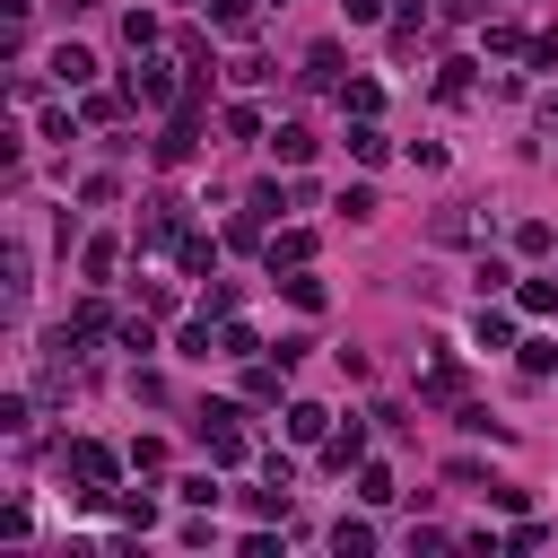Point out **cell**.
Returning a JSON list of instances; mask_svg holds the SVG:
<instances>
[{"mask_svg":"<svg viewBox=\"0 0 558 558\" xmlns=\"http://www.w3.org/2000/svg\"><path fill=\"white\" fill-rule=\"evenodd\" d=\"M305 87H340V44H314L305 52Z\"/></svg>","mask_w":558,"mask_h":558,"instance_id":"obj_20","label":"cell"},{"mask_svg":"<svg viewBox=\"0 0 558 558\" xmlns=\"http://www.w3.org/2000/svg\"><path fill=\"white\" fill-rule=\"evenodd\" d=\"M558 366V340H523V375H549Z\"/></svg>","mask_w":558,"mask_h":558,"instance_id":"obj_38","label":"cell"},{"mask_svg":"<svg viewBox=\"0 0 558 558\" xmlns=\"http://www.w3.org/2000/svg\"><path fill=\"white\" fill-rule=\"evenodd\" d=\"M288 436H296V445H323V436H331V410H323V401H288Z\"/></svg>","mask_w":558,"mask_h":558,"instance_id":"obj_9","label":"cell"},{"mask_svg":"<svg viewBox=\"0 0 558 558\" xmlns=\"http://www.w3.org/2000/svg\"><path fill=\"white\" fill-rule=\"evenodd\" d=\"M253 17H262V0H209V26L218 35H253Z\"/></svg>","mask_w":558,"mask_h":558,"instance_id":"obj_16","label":"cell"},{"mask_svg":"<svg viewBox=\"0 0 558 558\" xmlns=\"http://www.w3.org/2000/svg\"><path fill=\"white\" fill-rule=\"evenodd\" d=\"M52 78H61V87H87V78H96V52H87V44H61V52H52Z\"/></svg>","mask_w":558,"mask_h":558,"instance_id":"obj_11","label":"cell"},{"mask_svg":"<svg viewBox=\"0 0 558 558\" xmlns=\"http://www.w3.org/2000/svg\"><path fill=\"white\" fill-rule=\"evenodd\" d=\"M270 157H279V166H305V157H314V131H305V122H279V131H270Z\"/></svg>","mask_w":558,"mask_h":558,"instance_id":"obj_12","label":"cell"},{"mask_svg":"<svg viewBox=\"0 0 558 558\" xmlns=\"http://www.w3.org/2000/svg\"><path fill=\"white\" fill-rule=\"evenodd\" d=\"M471 70H480V61H445V70H436V96H445V105H471Z\"/></svg>","mask_w":558,"mask_h":558,"instance_id":"obj_21","label":"cell"},{"mask_svg":"<svg viewBox=\"0 0 558 558\" xmlns=\"http://www.w3.org/2000/svg\"><path fill=\"white\" fill-rule=\"evenodd\" d=\"M340 9H349V26H375L384 17V0H340Z\"/></svg>","mask_w":558,"mask_h":558,"instance_id":"obj_40","label":"cell"},{"mask_svg":"<svg viewBox=\"0 0 558 558\" xmlns=\"http://www.w3.org/2000/svg\"><path fill=\"white\" fill-rule=\"evenodd\" d=\"M174 262H183L192 279H209V270H218V235H192V227H183V244H174Z\"/></svg>","mask_w":558,"mask_h":558,"instance_id":"obj_13","label":"cell"},{"mask_svg":"<svg viewBox=\"0 0 558 558\" xmlns=\"http://www.w3.org/2000/svg\"><path fill=\"white\" fill-rule=\"evenodd\" d=\"M26 288H35V262L26 244H9V314H26Z\"/></svg>","mask_w":558,"mask_h":558,"instance_id":"obj_22","label":"cell"},{"mask_svg":"<svg viewBox=\"0 0 558 558\" xmlns=\"http://www.w3.org/2000/svg\"><path fill=\"white\" fill-rule=\"evenodd\" d=\"M279 392H288V357H270V366H262V357H244V401H253V410H270Z\"/></svg>","mask_w":558,"mask_h":558,"instance_id":"obj_5","label":"cell"},{"mask_svg":"<svg viewBox=\"0 0 558 558\" xmlns=\"http://www.w3.org/2000/svg\"><path fill=\"white\" fill-rule=\"evenodd\" d=\"M122 44H131V52H148V44H157V17H148V9H131V17H122Z\"/></svg>","mask_w":558,"mask_h":558,"instance_id":"obj_29","label":"cell"},{"mask_svg":"<svg viewBox=\"0 0 558 558\" xmlns=\"http://www.w3.org/2000/svg\"><path fill=\"white\" fill-rule=\"evenodd\" d=\"M357 497H366V506H392L401 488H392V471H384V462H357Z\"/></svg>","mask_w":558,"mask_h":558,"instance_id":"obj_23","label":"cell"},{"mask_svg":"<svg viewBox=\"0 0 558 558\" xmlns=\"http://www.w3.org/2000/svg\"><path fill=\"white\" fill-rule=\"evenodd\" d=\"M253 349H262V340H253L244 323H218V357H253Z\"/></svg>","mask_w":558,"mask_h":558,"instance_id":"obj_35","label":"cell"},{"mask_svg":"<svg viewBox=\"0 0 558 558\" xmlns=\"http://www.w3.org/2000/svg\"><path fill=\"white\" fill-rule=\"evenodd\" d=\"M506 279H514V270H506V262H497V253H480V270H471V288H480V296H497V288H506Z\"/></svg>","mask_w":558,"mask_h":558,"instance_id":"obj_33","label":"cell"},{"mask_svg":"<svg viewBox=\"0 0 558 558\" xmlns=\"http://www.w3.org/2000/svg\"><path fill=\"white\" fill-rule=\"evenodd\" d=\"M262 253H270V270H305V262H314V235H305V227H288V235H270Z\"/></svg>","mask_w":558,"mask_h":558,"instance_id":"obj_8","label":"cell"},{"mask_svg":"<svg viewBox=\"0 0 558 558\" xmlns=\"http://www.w3.org/2000/svg\"><path fill=\"white\" fill-rule=\"evenodd\" d=\"M113 192H122L113 174H87V183H78V201H87V209H113Z\"/></svg>","mask_w":558,"mask_h":558,"instance_id":"obj_36","label":"cell"},{"mask_svg":"<svg viewBox=\"0 0 558 558\" xmlns=\"http://www.w3.org/2000/svg\"><path fill=\"white\" fill-rule=\"evenodd\" d=\"M375 209H384V201H375L366 183H349V192H340V218H375Z\"/></svg>","mask_w":558,"mask_h":558,"instance_id":"obj_37","label":"cell"},{"mask_svg":"<svg viewBox=\"0 0 558 558\" xmlns=\"http://www.w3.org/2000/svg\"><path fill=\"white\" fill-rule=\"evenodd\" d=\"M384 148H392V140H384V131L357 113V122H349V157H357V166H384Z\"/></svg>","mask_w":558,"mask_h":558,"instance_id":"obj_17","label":"cell"},{"mask_svg":"<svg viewBox=\"0 0 558 558\" xmlns=\"http://www.w3.org/2000/svg\"><path fill=\"white\" fill-rule=\"evenodd\" d=\"M427 235H436V244H471V218H462V209H436V227H427Z\"/></svg>","mask_w":558,"mask_h":558,"instance_id":"obj_32","label":"cell"},{"mask_svg":"<svg viewBox=\"0 0 558 558\" xmlns=\"http://www.w3.org/2000/svg\"><path fill=\"white\" fill-rule=\"evenodd\" d=\"M418 401H462V366H453V357H436V366L418 375Z\"/></svg>","mask_w":558,"mask_h":558,"instance_id":"obj_14","label":"cell"},{"mask_svg":"<svg viewBox=\"0 0 558 558\" xmlns=\"http://www.w3.org/2000/svg\"><path fill=\"white\" fill-rule=\"evenodd\" d=\"M488 52H497V61H514V52H532V35H523L514 17H488Z\"/></svg>","mask_w":558,"mask_h":558,"instance_id":"obj_19","label":"cell"},{"mask_svg":"<svg viewBox=\"0 0 558 558\" xmlns=\"http://www.w3.org/2000/svg\"><path fill=\"white\" fill-rule=\"evenodd\" d=\"M61 471H70V480H78V497L96 506V497L113 488V471H122V462H113V445H96V436H78V445L61 453Z\"/></svg>","mask_w":558,"mask_h":558,"instance_id":"obj_1","label":"cell"},{"mask_svg":"<svg viewBox=\"0 0 558 558\" xmlns=\"http://www.w3.org/2000/svg\"><path fill=\"white\" fill-rule=\"evenodd\" d=\"M279 288H288V305H296V314H323V279H305V270H296V279H279Z\"/></svg>","mask_w":558,"mask_h":558,"instance_id":"obj_28","label":"cell"},{"mask_svg":"<svg viewBox=\"0 0 558 558\" xmlns=\"http://www.w3.org/2000/svg\"><path fill=\"white\" fill-rule=\"evenodd\" d=\"M227 140H270V131H262V113H253V105H227Z\"/></svg>","mask_w":558,"mask_h":558,"instance_id":"obj_31","label":"cell"},{"mask_svg":"<svg viewBox=\"0 0 558 558\" xmlns=\"http://www.w3.org/2000/svg\"><path fill=\"white\" fill-rule=\"evenodd\" d=\"M122 105H131V96H105V87H87V105H78V113H87V122H122Z\"/></svg>","mask_w":558,"mask_h":558,"instance_id":"obj_30","label":"cell"},{"mask_svg":"<svg viewBox=\"0 0 558 558\" xmlns=\"http://www.w3.org/2000/svg\"><path fill=\"white\" fill-rule=\"evenodd\" d=\"M174 497H183V506H218V488H209V471H192V480H174Z\"/></svg>","mask_w":558,"mask_h":558,"instance_id":"obj_39","label":"cell"},{"mask_svg":"<svg viewBox=\"0 0 558 558\" xmlns=\"http://www.w3.org/2000/svg\"><path fill=\"white\" fill-rule=\"evenodd\" d=\"M514 305H523V314H558V279H523Z\"/></svg>","mask_w":558,"mask_h":558,"instance_id":"obj_25","label":"cell"},{"mask_svg":"<svg viewBox=\"0 0 558 558\" xmlns=\"http://www.w3.org/2000/svg\"><path fill=\"white\" fill-rule=\"evenodd\" d=\"M340 105H349V113H366V122H375V105H384V87H375V78H349V87H340Z\"/></svg>","mask_w":558,"mask_h":558,"instance_id":"obj_26","label":"cell"},{"mask_svg":"<svg viewBox=\"0 0 558 558\" xmlns=\"http://www.w3.org/2000/svg\"><path fill=\"white\" fill-rule=\"evenodd\" d=\"M331 549H340V558H366V549H375V523H366V514H340V523H331Z\"/></svg>","mask_w":558,"mask_h":558,"instance_id":"obj_15","label":"cell"},{"mask_svg":"<svg viewBox=\"0 0 558 558\" xmlns=\"http://www.w3.org/2000/svg\"><path fill=\"white\" fill-rule=\"evenodd\" d=\"M201 445H209V462H244V410L235 401H201Z\"/></svg>","mask_w":558,"mask_h":558,"instance_id":"obj_2","label":"cell"},{"mask_svg":"<svg viewBox=\"0 0 558 558\" xmlns=\"http://www.w3.org/2000/svg\"><path fill=\"white\" fill-rule=\"evenodd\" d=\"M471 340H480V349H514V314H506L497 296H480V323H471Z\"/></svg>","mask_w":558,"mask_h":558,"instance_id":"obj_7","label":"cell"},{"mask_svg":"<svg viewBox=\"0 0 558 558\" xmlns=\"http://www.w3.org/2000/svg\"><path fill=\"white\" fill-rule=\"evenodd\" d=\"M174 349H183V357H218V331H209V323H183V340H174Z\"/></svg>","mask_w":558,"mask_h":558,"instance_id":"obj_34","label":"cell"},{"mask_svg":"<svg viewBox=\"0 0 558 558\" xmlns=\"http://www.w3.org/2000/svg\"><path fill=\"white\" fill-rule=\"evenodd\" d=\"M227 244H235V253L262 244V209H253V201H244V218H227Z\"/></svg>","mask_w":558,"mask_h":558,"instance_id":"obj_27","label":"cell"},{"mask_svg":"<svg viewBox=\"0 0 558 558\" xmlns=\"http://www.w3.org/2000/svg\"><path fill=\"white\" fill-rule=\"evenodd\" d=\"M288 506H296V497H288L279 480H262V488H244V514H253V523H288Z\"/></svg>","mask_w":558,"mask_h":558,"instance_id":"obj_10","label":"cell"},{"mask_svg":"<svg viewBox=\"0 0 558 558\" xmlns=\"http://www.w3.org/2000/svg\"><path fill=\"white\" fill-rule=\"evenodd\" d=\"M541 131H558V87H549V96H541Z\"/></svg>","mask_w":558,"mask_h":558,"instance_id":"obj_41","label":"cell"},{"mask_svg":"<svg viewBox=\"0 0 558 558\" xmlns=\"http://www.w3.org/2000/svg\"><path fill=\"white\" fill-rule=\"evenodd\" d=\"M122 96H131V105H148V113H157V105H183V87H174V61L140 52V70L122 78Z\"/></svg>","mask_w":558,"mask_h":558,"instance_id":"obj_3","label":"cell"},{"mask_svg":"<svg viewBox=\"0 0 558 558\" xmlns=\"http://www.w3.org/2000/svg\"><path fill=\"white\" fill-rule=\"evenodd\" d=\"M514 253H523V262L558 253V227H549V218H523V227H514Z\"/></svg>","mask_w":558,"mask_h":558,"instance_id":"obj_18","label":"cell"},{"mask_svg":"<svg viewBox=\"0 0 558 558\" xmlns=\"http://www.w3.org/2000/svg\"><path fill=\"white\" fill-rule=\"evenodd\" d=\"M113 262H122V244H113V235H96V244L78 253V270H87V279H113Z\"/></svg>","mask_w":558,"mask_h":558,"instance_id":"obj_24","label":"cell"},{"mask_svg":"<svg viewBox=\"0 0 558 558\" xmlns=\"http://www.w3.org/2000/svg\"><path fill=\"white\" fill-rule=\"evenodd\" d=\"M183 209H192V201H174V192L140 201V253H157V244H183Z\"/></svg>","mask_w":558,"mask_h":558,"instance_id":"obj_4","label":"cell"},{"mask_svg":"<svg viewBox=\"0 0 558 558\" xmlns=\"http://www.w3.org/2000/svg\"><path fill=\"white\" fill-rule=\"evenodd\" d=\"M323 462H331V471H357V462H366V418L331 427V436H323Z\"/></svg>","mask_w":558,"mask_h":558,"instance_id":"obj_6","label":"cell"}]
</instances>
